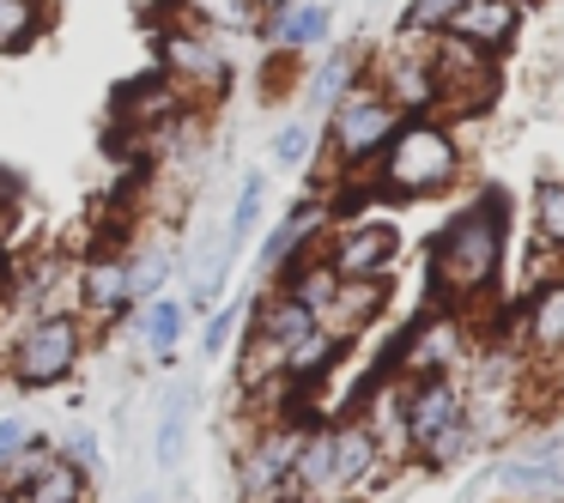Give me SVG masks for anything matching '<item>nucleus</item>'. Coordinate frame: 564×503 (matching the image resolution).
<instances>
[{
	"label": "nucleus",
	"mask_w": 564,
	"mask_h": 503,
	"mask_svg": "<svg viewBox=\"0 0 564 503\" xmlns=\"http://www.w3.org/2000/svg\"><path fill=\"white\" fill-rule=\"evenodd\" d=\"M503 255H510V200L498 188L462 200L449 219L437 225L425 255V280H431V304L474 316L503 280Z\"/></svg>",
	"instance_id": "f257e3e1"
},
{
	"label": "nucleus",
	"mask_w": 564,
	"mask_h": 503,
	"mask_svg": "<svg viewBox=\"0 0 564 503\" xmlns=\"http://www.w3.org/2000/svg\"><path fill=\"white\" fill-rule=\"evenodd\" d=\"M467 152L455 140V128L443 116H413L401 122V134L389 140V152L377 158L370 183H377V200L389 207H413V200H437L462 183Z\"/></svg>",
	"instance_id": "f03ea898"
},
{
	"label": "nucleus",
	"mask_w": 564,
	"mask_h": 503,
	"mask_svg": "<svg viewBox=\"0 0 564 503\" xmlns=\"http://www.w3.org/2000/svg\"><path fill=\"white\" fill-rule=\"evenodd\" d=\"M401 122H406V116L394 110L382 91H370L365 79H358V86L346 91L328 116H322V146H316L322 152V183H316V195L328 188V176L377 171V158L389 152V140L401 134Z\"/></svg>",
	"instance_id": "7ed1b4c3"
},
{
	"label": "nucleus",
	"mask_w": 564,
	"mask_h": 503,
	"mask_svg": "<svg viewBox=\"0 0 564 503\" xmlns=\"http://www.w3.org/2000/svg\"><path fill=\"white\" fill-rule=\"evenodd\" d=\"M401 418H406V461L413 467H455L474 455V430H467V394L462 376H425L401 382Z\"/></svg>",
	"instance_id": "20e7f679"
},
{
	"label": "nucleus",
	"mask_w": 564,
	"mask_h": 503,
	"mask_svg": "<svg viewBox=\"0 0 564 503\" xmlns=\"http://www.w3.org/2000/svg\"><path fill=\"white\" fill-rule=\"evenodd\" d=\"M86 346H91V328L74 309H62V316H31V321H19L13 346L0 352V376L25 394H50V389L79 376Z\"/></svg>",
	"instance_id": "39448f33"
},
{
	"label": "nucleus",
	"mask_w": 564,
	"mask_h": 503,
	"mask_svg": "<svg viewBox=\"0 0 564 503\" xmlns=\"http://www.w3.org/2000/svg\"><path fill=\"white\" fill-rule=\"evenodd\" d=\"M152 62H159L152 74H159L188 110H200V103L231 91V50H225L219 37H207V31L183 25L176 13H164L159 31H152Z\"/></svg>",
	"instance_id": "423d86ee"
},
{
	"label": "nucleus",
	"mask_w": 564,
	"mask_h": 503,
	"mask_svg": "<svg viewBox=\"0 0 564 503\" xmlns=\"http://www.w3.org/2000/svg\"><path fill=\"white\" fill-rule=\"evenodd\" d=\"M304 430L310 425L280 418V413H268L261 425H249L243 449H237V461H231V497L237 503H297L292 461H297Z\"/></svg>",
	"instance_id": "0eeeda50"
},
{
	"label": "nucleus",
	"mask_w": 564,
	"mask_h": 503,
	"mask_svg": "<svg viewBox=\"0 0 564 503\" xmlns=\"http://www.w3.org/2000/svg\"><path fill=\"white\" fill-rule=\"evenodd\" d=\"M474 321L455 316V309L431 304L419 321L401 328V346L389 352V376L394 382H425V376H462L467 358H474Z\"/></svg>",
	"instance_id": "6e6552de"
},
{
	"label": "nucleus",
	"mask_w": 564,
	"mask_h": 503,
	"mask_svg": "<svg viewBox=\"0 0 564 503\" xmlns=\"http://www.w3.org/2000/svg\"><path fill=\"white\" fill-rule=\"evenodd\" d=\"M322 261H328L340 280H389L394 261H401V225L365 212V219H340L322 237Z\"/></svg>",
	"instance_id": "1a4fd4ad"
},
{
	"label": "nucleus",
	"mask_w": 564,
	"mask_h": 503,
	"mask_svg": "<svg viewBox=\"0 0 564 503\" xmlns=\"http://www.w3.org/2000/svg\"><path fill=\"white\" fill-rule=\"evenodd\" d=\"M431 74H437V116L455 128V116H474V110H491L498 98V62L474 55L467 43L455 37H431Z\"/></svg>",
	"instance_id": "9d476101"
},
{
	"label": "nucleus",
	"mask_w": 564,
	"mask_h": 503,
	"mask_svg": "<svg viewBox=\"0 0 564 503\" xmlns=\"http://www.w3.org/2000/svg\"><path fill=\"white\" fill-rule=\"evenodd\" d=\"M425 43H419V37H394L389 50L370 62V74H365V86L382 91L406 122H413V116H437V74H431V50H425Z\"/></svg>",
	"instance_id": "9b49d317"
},
{
	"label": "nucleus",
	"mask_w": 564,
	"mask_h": 503,
	"mask_svg": "<svg viewBox=\"0 0 564 503\" xmlns=\"http://www.w3.org/2000/svg\"><path fill=\"white\" fill-rule=\"evenodd\" d=\"M510 346L528 358L534 370L564 364V273H546V280L528 285L522 309L510 316Z\"/></svg>",
	"instance_id": "f8f14e48"
},
{
	"label": "nucleus",
	"mask_w": 564,
	"mask_h": 503,
	"mask_svg": "<svg viewBox=\"0 0 564 503\" xmlns=\"http://www.w3.org/2000/svg\"><path fill=\"white\" fill-rule=\"evenodd\" d=\"M0 479H7L13 503H86L91 497V479L79 473L74 461H62V449H55L50 437L31 442Z\"/></svg>",
	"instance_id": "ddd939ff"
},
{
	"label": "nucleus",
	"mask_w": 564,
	"mask_h": 503,
	"mask_svg": "<svg viewBox=\"0 0 564 503\" xmlns=\"http://www.w3.org/2000/svg\"><path fill=\"white\" fill-rule=\"evenodd\" d=\"M74 309L79 321H122L134 309V273H128V249L104 243L79 261V280H74Z\"/></svg>",
	"instance_id": "4468645a"
},
{
	"label": "nucleus",
	"mask_w": 564,
	"mask_h": 503,
	"mask_svg": "<svg viewBox=\"0 0 564 503\" xmlns=\"http://www.w3.org/2000/svg\"><path fill=\"white\" fill-rule=\"evenodd\" d=\"M195 418H200V382L176 376L159 394V413H152V473L159 479H183L188 449H195Z\"/></svg>",
	"instance_id": "2eb2a0df"
},
{
	"label": "nucleus",
	"mask_w": 564,
	"mask_h": 503,
	"mask_svg": "<svg viewBox=\"0 0 564 503\" xmlns=\"http://www.w3.org/2000/svg\"><path fill=\"white\" fill-rule=\"evenodd\" d=\"M328 225H334V212H328V200H322V195H304L297 207H285V219L273 225V231L261 237V249H256V273H261V280H280L285 261L310 255V249L328 237Z\"/></svg>",
	"instance_id": "dca6fc26"
},
{
	"label": "nucleus",
	"mask_w": 564,
	"mask_h": 503,
	"mask_svg": "<svg viewBox=\"0 0 564 503\" xmlns=\"http://www.w3.org/2000/svg\"><path fill=\"white\" fill-rule=\"evenodd\" d=\"M522 7L528 0H462V13H455L437 37H455V43H467L474 55L498 62V55L522 37Z\"/></svg>",
	"instance_id": "f3484780"
},
{
	"label": "nucleus",
	"mask_w": 564,
	"mask_h": 503,
	"mask_svg": "<svg viewBox=\"0 0 564 503\" xmlns=\"http://www.w3.org/2000/svg\"><path fill=\"white\" fill-rule=\"evenodd\" d=\"M164 13H176L183 25L207 31V37H261L268 19L256 13V0H164Z\"/></svg>",
	"instance_id": "a211bd4d"
},
{
	"label": "nucleus",
	"mask_w": 564,
	"mask_h": 503,
	"mask_svg": "<svg viewBox=\"0 0 564 503\" xmlns=\"http://www.w3.org/2000/svg\"><path fill=\"white\" fill-rule=\"evenodd\" d=\"M328 31H334V7H328V0H292L285 13L268 19L261 37L273 43V55H304V50H322Z\"/></svg>",
	"instance_id": "6ab92c4d"
},
{
	"label": "nucleus",
	"mask_w": 564,
	"mask_h": 503,
	"mask_svg": "<svg viewBox=\"0 0 564 503\" xmlns=\"http://www.w3.org/2000/svg\"><path fill=\"white\" fill-rule=\"evenodd\" d=\"M188 333V304L183 297H152V304L134 309V346L140 358H152V364H171L176 346H183Z\"/></svg>",
	"instance_id": "aec40b11"
},
{
	"label": "nucleus",
	"mask_w": 564,
	"mask_h": 503,
	"mask_svg": "<svg viewBox=\"0 0 564 503\" xmlns=\"http://www.w3.org/2000/svg\"><path fill=\"white\" fill-rule=\"evenodd\" d=\"M365 79V67H358V50H328L316 62V74L304 79V116H328L334 103L346 98V91Z\"/></svg>",
	"instance_id": "412c9836"
},
{
	"label": "nucleus",
	"mask_w": 564,
	"mask_h": 503,
	"mask_svg": "<svg viewBox=\"0 0 564 503\" xmlns=\"http://www.w3.org/2000/svg\"><path fill=\"white\" fill-rule=\"evenodd\" d=\"M261 219H268V171H243V183H237V195H231V212H225V237H231L237 255H243V243L261 231Z\"/></svg>",
	"instance_id": "4be33fe9"
},
{
	"label": "nucleus",
	"mask_w": 564,
	"mask_h": 503,
	"mask_svg": "<svg viewBox=\"0 0 564 503\" xmlns=\"http://www.w3.org/2000/svg\"><path fill=\"white\" fill-rule=\"evenodd\" d=\"M534 243L564 267V176H540L534 183Z\"/></svg>",
	"instance_id": "5701e85b"
},
{
	"label": "nucleus",
	"mask_w": 564,
	"mask_h": 503,
	"mask_svg": "<svg viewBox=\"0 0 564 503\" xmlns=\"http://www.w3.org/2000/svg\"><path fill=\"white\" fill-rule=\"evenodd\" d=\"M50 0H0V55H19L43 37Z\"/></svg>",
	"instance_id": "b1692460"
},
{
	"label": "nucleus",
	"mask_w": 564,
	"mask_h": 503,
	"mask_svg": "<svg viewBox=\"0 0 564 503\" xmlns=\"http://www.w3.org/2000/svg\"><path fill=\"white\" fill-rule=\"evenodd\" d=\"M316 146H322V128L310 122V116H285L268 134V158L280 164V171H304V164L316 158Z\"/></svg>",
	"instance_id": "393cba45"
},
{
	"label": "nucleus",
	"mask_w": 564,
	"mask_h": 503,
	"mask_svg": "<svg viewBox=\"0 0 564 503\" xmlns=\"http://www.w3.org/2000/svg\"><path fill=\"white\" fill-rule=\"evenodd\" d=\"M128 273H134V304H152V297H164V285H171L176 255H171L164 243H152V249H128Z\"/></svg>",
	"instance_id": "a878e982"
},
{
	"label": "nucleus",
	"mask_w": 564,
	"mask_h": 503,
	"mask_svg": "<svg viewBox=\"0 0 564 503\" xmlns=\"http://www.w3.org/2000/svg\"><path fill=\"white\" fill-rule=\"evenodd\" d=\"M455 13H462V0H406L401 31H394V37H419V43H425V37H437Z\"/></svg>",
	"instance_id": "bb28decb"
},
{
	"label": "nucleus",
	"mask_w": 564,
	"mask_h": 503,
	"mask_svg": "<svg viewBox=\"0 0 564 503\" xmlns=\"http://www.w3.org/2000/svg\"><path fill=\"white\" fill-rule=\"evenodd\" d=\"M55 449H62V461H74L86 479H104V437L91 425H74L62 442H55Z\"/></svg>",
	"instance_id": "cd10ccee"
},
{
	"label": "nucleus",
	"mask_w": 564,
	"mask_h": 503,
	"mask_svg": "<svg viewBox=\"0 0 564 503\" xmlns=\"http://www.w3.org/2000/svg\"><path fill=\"white\" fill-rule=\"evenodd\" d=\"M237 328H243V304H219L207 321H200V352L207 358H225L237 340Z\"/></svg>",
	"instance_id": "c85d7f7f"
},
{
	"label": "nucleus",
	"mask_w": 564,
	"mask_h": 503,
	"mask_svg": "<svg viewBox=\"0 0 564 503\" xmlns=\"http://www.w3.org/2000/svg\"><path fill=\"white\" fill-rule=\"evenodd\" d=\"M37 437H43V430L31 425L25 413H7V418H0V473H7V467H13V461H19V455H25Z\"/></svg>",
	"instance_id": "c756f323"
},
{
	"label": "nucleus",
	"mask_w": 564,
	"mask_h": 503,
	"mask_svg": "<svg viewBox=\"0 0 564 503\" xmlns=\"http://www.w3.org/2000/svg\"><path fill=\"white\" fill-rule=\"evenodd\" d=\"M13 280H19V261H7V255H0V316L13 309Z\"/></svg>",
	"instance_id": "7c9ffc66"
},
{
	"label": "nucleus",
	"mask_w": 564,
	"mask_h": 503,
	"mask_svg": "<svg viewBox=\"0 0 564 503\" xmlns=\"http://www.w3.org/2000/svg\"><path fill=\"white\" fill-rule=\"evenodd\" d=\"M128 503H164V491L159 485H134V491H128Z\"/></svg>",
	"instance_id": "2f4dec72"
},
{
	"label": "nucleus",
	"mask_w": 564,
	"mask_h": 503,
	"mask_svg": "<svg viewBox=\"0 0 564 503\" xmlns=\"http://www.w3.org/2000/svg\"><path fill=\"white\" fill-rule=\"evenodd\" d=\"M285 7H292V0H256V13H261V19H273V13H285Z\"/></svg>",
	"instance_id": "473e14b6"
}]
</instances>
